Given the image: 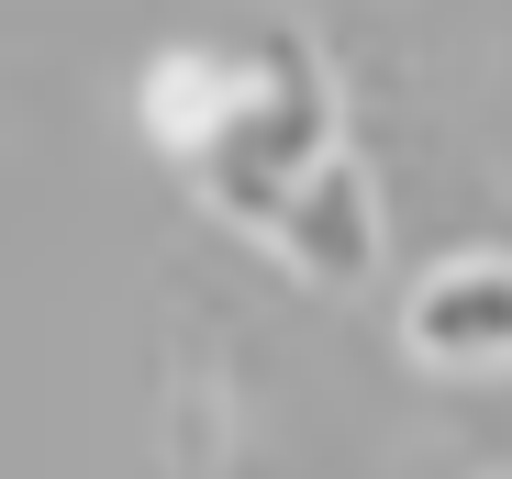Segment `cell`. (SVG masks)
Instances as JSON below:
<instances>
[{
    "instance_id": "6da1fadb",
    "label": "cell",
    "mask_w": 512,
    "mask_h": 479,
    "mask_svg": "<svg viewBox=\"0 0 512 479\" xmlns=\"http://www.w3.org/2000/svg\"><path fill=\"white\" fill-rule=\"evenodd\" d=\"M312 156H334V90H323V67H312L301 45H268V67L234 78V112L212 123V145L190 156V168L212 179L223 212L268 223L279 190L312 168Z\"/></svg>"
},
{
    "instance_id": "7a4b0ae2",
    "label": "cell",
    "mask_w": 512,
    "mask_h": 479,
    "mask_svg": "<svg viewBox=\"0 0 512 479\" xmlns=\"http://www.w3.org/2000/svg\"><path fill=\"white\" fill-rule=\"evenodd\" d=\"M268 234L312 268V279H368L379 268V212H368V179L346 168V156H312V168L279 190V212H268Z\"/></svg>"
},
{
    "instance_id": "3957f363",
    "label": "cell",
    "mask_w": 512,
    "mask_h": 479,
    "mask_svg": "<svg viewBox=\"0 0 512 479\" xmlns=\"http://www.w3.org/2000/svg\"><path fill=\"white\" fill-rule=\"evenodd\" d=\"M412 346L435 368H512V257H457L412 290Z\"/></svg>"
},
{
    "instance_id": "277c9868",
    "label": "cell",
    "mask_w": 512,
    "mask_h": 479,
    "mask_svg": "<svg viewBox=\"0 0 512 479\" xmlns=\"http://www.w3.org/2000/svg\"><path fill=\"white\" fill-rule=\"evenodd\" d=\"M234 78H245V67H223V56H167V67H156V90H145L156 145L201 156V145H212V123L234 112Z\"/></svg>"
}]
</instances>
